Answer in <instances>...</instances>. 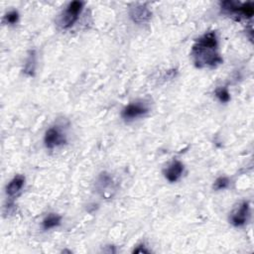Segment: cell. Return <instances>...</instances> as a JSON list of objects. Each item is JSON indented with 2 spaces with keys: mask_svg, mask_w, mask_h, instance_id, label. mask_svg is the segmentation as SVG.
<instances>
[{
  "mask_svg": "<svg viewBox=\"0 0 254 254\" xmlns=\"http://www.w3.org/2000/svg\"><path fill=\"white\" fill-rule=\"evenodd\" d=\"M148 112V108L141 102H134L128 104L122 111V118L126 120H132Z\"/></svg>",
  "mask_w": 254,
  "mask_h": 254,
  "instance_id": "obj_4",
  "label": "cell"
},
{
  "mask_svg": "<svg viewBox=\"0 0 254 254\" xmlns=\"http://www.w3.org/2000/svg\"><path fill=\"white\" fill-rule=\"evenodd\" d=\"M134 252H136V253H148L149 251L147 249H145L144 247H142V245H141V246L138 247L137 249H135Z\"/></svg>",
  "mask_w": 254,
  "mask_h": 254,
  "instance_id": "obj_14",
  "label": "cell"
},
{
  "mask_svg": "<svg viewBox=\"0 0 254 254\" xmlns=\"http://www.w3.org/2000/svg\"><path fill=\"white\" fill-rule=\"evenodd\" d=\"M223 10L230 13H235L236 15H240L244 18H251L254 14V7L252 3H244L241 5H237L233 1H224L221 3Z\"/></svg>",
  "mask_w": 254,
  "mask_h": 254,
  "instance_id": "obj_3",
  "label": "cell"
},
{
  "mask_svg": "<svg viewBox=\"0 0 254 254\" xmlns=\"http://www.w3.org/2000/svg\"><path fill=\"white\" fill-rule=\"evenodd\" d=\"M45 145L49 149H53L66 142L65 136L57 128H50L45 134Z\"/></svg>",
  "mask_w": 254,
  "mask_h": 254,
  "instance_id": "obj_5",
  "label": "cell"
},
{
  "mask_svg": "<svg viewBox=\"0 0 254 254\" xmlns=\"http://www.w3.org/2000/svg\"><path fill=\"white\" fill-rule=\"evenodd\" d=\"M229 185V180L226 177H220L219 179H217V181L214 184V189L216 191H220V190H224L228 187Z\"/></svg>",
  "mask_w": 254,
  "mask_h": 254,
  "instance_id": "obj_12",
  "label": "cell"
},
{
  "mask_svg": "<svg viewBox=\"0 0 254 254\" xmlns=\"http://www.w3.org/2000/svg\"><path fill=\"white\" fill-rule=\"evenodd\" d=\"M151 11L144 5H136L130 10V17L136 23H143L151 18Z\"/></svg>",
  "mask_w": 254,
  "mask_h": 254,
  "instance_id": "obj_6",
  "label": "cell"
},
{
  "mask_svg": "<svg viewBox=\"0 0 254 254\" xmlns=\"http://www.w3.org/2000/svg\"><path fill=\"white\" fill-rule=\"evenodd\" d=\"M195 64L202 67H215L222 63L218 53V39L215 32H209L197 40L192 50Z\"/></svg>",
  "mask_w": 254,
  "mask_h": 254,
  "instance_id": "obj_1",
  "label": "cell"
},
{
  "mask_svg": "<svg viewBox=\"0 0 254 254\" xmlns=\"http://www.w3.org/2000/svg\"><path fill=\"white\" fill-rule=\"evenodd\" d=\"M183 172H184V165L180 162V161H174V162L165 171V177L169 182L175 183L182 176Z\"/></svg>",
  "mask_w": 254,
  "mask_h": 254,
  "instance_id": "obj_8",
  "label": "cell"
},
{
  "mask_svg": "<svg viewBox=\"0 0 254 254\" xmlns=\"http://www.w3.org/2000/svg\"><path fill=\"white\" fill-rule=\"evenodd\" d=\"M84 7V3L81 1H73L68 4V8L63 12L59 18V25L63 29H68L72 27L77 22L79 15L81 14Z\"/></svg>",
  "mask_w": 254,
  "mask_h": 254,
  "instance_id": "obj_2",
  "label": "cell"
},
{
  "mask_svg": "<svg viewBox=\"0 0 254 254\" xmlns=\"http://www.w3.org/2000/svg\"><path fill=\"white\" fill-rule=\"evenodd\" d=\"M61 220H62L61 216L56 215V214H50V215H48L47 217H46V218L44 219V220H43V222H42L43 228H44L45 230H48V229L54 228V227L60 225Z\"/></svg>",
  "mask_w": 254,
  "mask_h": 254,
  "instance_id": "obj_10",
  "label": "cell"
},
{
  "mask_svg": "<svg viewBox=\"0 0 254 254\" xmlns=\"http://www.w3.org/2000/svg\"><path fill=\"white\" fill-rule=\"evenodd\" d=\"M24 183H25V178L21 176V175H18L16 177H14L10 183L7 185L6 187V194L9 196V197H14L16 196L23 188V186H24Z\"/></svg>",
  "mask_w": 254,
  "mask_h": 254,
  "instance_id": "obj_9",
  "label": "cell"
},
{
  "mask_svg": "<svg viewBox=\"0 0 254 254\" xmlns=\"http://www.w3.org/2000/svg\"><path fill=\"white\" fill-rule=\"evenodd\" d=\"M248 214H249V205L248 203L244 202L241 203L239 209L233 214L230 220H232V223L235 226H241L246 222Z\"/></svg>",
  "mask_w": 254,
  "mask_h": 254,
  "instance_id": "obj_7",
  "label": "cell"
},
{
  "mask_svg": "<svg viewBox=\"0 0 254 254\" xmlns=\"http://www.w3.org/2000/svg\"><path fill=\"white\" fill-rule=\"evenodd\" d=\"M216 96L221 102H228L230 100V95L226 87H218L216 89Z\"/></svg>",
  "mask_w": 254,
  "mask_h": 254,
  "instance_id": "obj_11",
  "label": "cell"
},
{
  "mask_svg": "<svg viewBox=\"0 0 254 254\" xmlns=\"http://www.w3.org/2000/svg\"><path fill=\"white\" fill-rule=\"evenodd\" d=\"M19 19V14L17 11H11L5 16V20L9 24H15Z\"/></svg>",
  "mask_w": 254,
  "mask_h": 254,
  "instance_id": "obj_13",
  "label": "cell"
}]
</instances>
